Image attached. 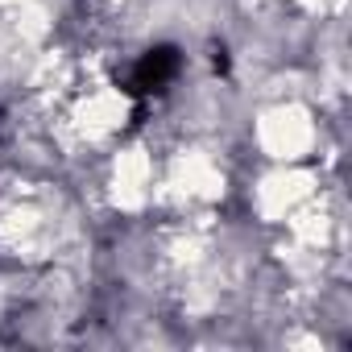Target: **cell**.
I'll return each mask as SVG.
<instances>
[{
    "label": "cell",
    "instance_id": "obj_1",
    "mask_svg": "<svg viewBox=\"0 0 352 352\" xmlns=\"http://www.w3.org/2000/svg\"><path fill=\"white\" fill-rule=\"evenodd\" d=\"M253 137L270 162H307L319 145V124L302 100H278L257 116Z\"/></svg>",
    "mask_w": 352,
    "mask_h": 352
},
{
    "label": "cell",
    "instance_id": "obj_2",
    "mask_svg": "<svg viewBox=\"0 0 352 352\" xmlns=\"http://www.w3.org/2000/svg\"><path fill=\"white\" fill-rule=\"evenodd\" d=\"M319 179L302 162H274L270 174H261L253 187V208L265 224H286V216L315 195Z\"/></svg>",
    "mask_w": 352,
    "mask_h": 352
},
{
    "label": "cell",
    "instance_id": "obj_3",
    "mask_svg": "<svg viewBox=\"0 0 352 352\" xmlns=\"http://www.w3.org/2000/svg\"><path fill=\"white\" fill-rule=\"evenodd\" d=\"M162 195L183 199V204H216L224 195V170L212 162V153L183 149V153H174V162L166 170Z\"/></svg>",
    "mask_w": 352,
    "mask_h": 352
},
{
    "label": "cell",
    "instance_id": "obj_4",
    "mask_svg": "<svg viewBox=\"0 0 352 352\" xmlns=\"http://www.w3.org/2000/svg\"><path fill=\"white\" fill-rule=\"evenodd\" d=\"M153 153L145 145H124L112 157V174H108V199L116 212H141L153 199Z\"/></svg>",
    "mask_w": 352,
    "mask_h": 352
},
{
    "label": "cell",
    "instance_id": "obj_5",
    "mask_svg": "<svg viewBox=\"0 0 352 352\" xmlns=\"http://www.w3.org/2000/svg\"><path fill=\"white\" fill-rule=\"evenodd\" d=\"M124 120H129V96H124L120 87H108V83L83 91V96L75 100V108H71V129H75V137H83V141H104V137H112Z\"/></svg>",
    "mask_w": 352,
    "mask_h": 352
},
{
    "label": "cell",
    "instance_id": "obj_6",
    "mask_svg": "<svg viewBox=\"0 0 352 352\" xmlns=\"http://www.w3.org/2000/svg\"><path fill=\"white\" fill-rule=\"evenodd\" d=\"M294 5H302V9H311V13H323L331 0H294Z\"/></svg>",
    "mask_w": 352,
    "mask_h": 352
}]
</instances>
